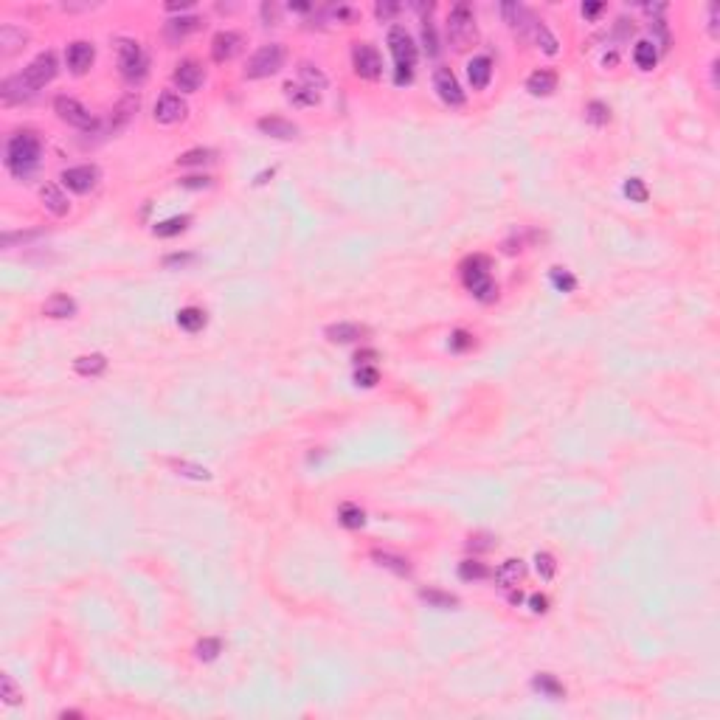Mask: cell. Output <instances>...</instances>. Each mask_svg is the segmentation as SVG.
Here are the masks:
<instances>
[{"instance_id":"6da1fadb","label":"cell","mask_w":720,"mask_h":720,"mask_svg":"<svg viewBox=\"0 0 720 720\" xmlns=\"http://www.w3.org/2000/svg\"><path fill=\"white\" fill-rule=\"evenodd\" d=\"M40 155H42V143L40 138L26 130V132H17L9 138L6 143V169L15 175V178H29L37 164H40Z\"/></svg>"},{"instance_id":"7a4b0ae2","label":"cell","mask_w":720,"mask_h":720,"mask_svg":"<svg viewBox=\"0 0 720 720\" xmlns=\"http://www.w3.org/2000/svg\"><path fill=\"white\" fill-rule=\"evenodd\" d=\"M462 279H464V287L478 299V302H495L498 296V287L495 281L490 279V259L476 253L470 259L462 262Z\"/></svg>"},{"instance_id":"3957f363","label":"cell","mask_w":720,"mask_h":720,"mask_svg":"<svg viewBox=\"0 0 720 720\" xmlns=\"http://www.w3.org/2000/svg\"><path fill=\"white\" fill-rule=\"evenodd\" d=\"M448 37L453 42V48H467L476 42L478 31H476V17H473V9L467 3H456L448 15Z\"/></svg>"},{"instance_id":"277c9868","label":"cell","mask_w":720,"mask_h":720,"mask_svg":"<svg viewBox=\"0 0 720 720\" xmlns=\"http://www.w3.org/2000/svg\"><path fill=\"white\" fill-rule=\"evenodd\" d=\"M281 65H284V48H281L279 42H270V45H262V48L248 59L245 77H248V79H265V77L279 74Z\"/></svg>"},{"instance_id":"5b68a950","label":"cell","mask_w":720,"mask_h":720,"mask_svg":"<svg viewBox=\"0 0 720 720\" xmlns=\"http://www.w3.org/2000/svg\"><path fill=\"white\" fill-rule=\"evenodd\" d=\"M147 65H150L147 54H143V48L138 42H132V40L118 42V68L127 82H141L147 77Z\"/></svg>"},{"instance_id":"8992f818","label":"cell","mask_w":720,"mask_h":720,"mask_svg":"<svg viewBox=\"0 0 720 720\" xmlns=\"http://www.w3.org/2000/svg\"><path fill=\"white\" fill-rule=\"evenodd\" d=\"M352 65L360 79H380L383 77V56L369 42H354L352 45Z\"/></svg>"},{"instance_id":"52a82bcc","label":"cell","mask_w":720,"mask_h":720,"mask_svg":"<svg viewBox=\"0 0 720 720\" xmlns=\"http://www.w3.org/2000/svg\"><path fill=\"white\" fill-rule=\"evenodd\" d=\"M54 77H56V56H54L51 51H45V54L34 56V59L29 62V68L20 74V79H23V85H26L29 91H40V88H45Z\"/></svg>"},{"instance_id":"ba28073f","label":"cell","mask_w":720,"mask_h":720,"mask_svg":"<svg viewBox=\"0 0 720 720\" xmlns=\"http://www.w3.org/2000/svg\"><path fill=\"white\" fill-rule=\"evenodd\" d=\"M54 113H56L65 124H70V127H79V130L96 127V118L91 116V110H88L82 102L70 99V96H56V99H54Z\"/></svg>"},{"instance_id":"9c48e42d","label":"cell","mask_w":720,"mask_h":720,"mask_svg":"<svg viewBox=\"0 0 720 720\" xmlns=\"http://www.w3.org/2000/svg\"><path fill=\"white\" fill-rule=\"evenodd\" d=\"M389 48H391V54H394L397 68H414V62H416V45H414L411 34H408L402 26H391V29H389Z\"/></svg>"},{"instance_id":"30bf717a","label":"cell","mask_w":720,"mask_h":720,"mask_svg":"<svg viewBox=\"0 0 720 720\" xmlns=\"http://www.w3.org/2000/svg\"><path fill=\"white\" fill-rule=\"evenodd\" d=\"M99 178H102L99 166H88V164H85V166H70V169H65L59 180H62L70 191H77V194H88L91 189H96Z\"/></svg>"},{"instance_id":"8fae6325","label":"cell","mask_w":720,"mask_h":720,"mask_svg":"<svg viewBox=\"0 0 720 720\" xmlns=\"http://www.w3.org/2000/svg\"><path fill=\"white\" fill-rule=\"evenodd\" d=\"M434 88H437V93H439V99H442L445 104H451V107L464 104V91H462V85H459V79L453 77L451 68H437Z\"/></svg>"},{"instance_id":"7c38bea8","label":"cell","mask_w":720,"mask_h":720,"mask_svg":"<svg viewBox=\"0 0 720 720\" xmlns=\"http://www.w3.org/2000/svg\"><path fill=\"white\" fill-rule=\"evenodd\" d=\"M186 102L178 96V93H172V91H166V93H161V99L155 102V121L158 124H178V121H183L186 118Z\"/></svg>"},{"instance_id":"4fadbf2b","label":"cell","mask_w":720,"mask_h":720,"mask_svg":"<svg viewBox=\"0 0 720 720\" xmlns=\"http://www.w3.org/2000/svg\"><path fill=\"white\" fill-rule=\"evenodd\" d=\"M203 79H205V70H203V65H197L194 59H183V62L175 68V74H172L175 88L183 91V93H194V91L203 85Z\"/></svg>"},{"instance_id":"5bb4252c","label":"cell","mask_w":720,"mask_h":720,"mask_svg":"<svg viewBox=\"0 0 720 720\" xmlns=\"http://www.w3.org/2000/svg\"><path fill=\"white\" fill-rule=\"evenodd\" d=\"M93 59H96V48H93V42H85V40L70 42L68 51H65V62L70 68V74H77V77L85 74V70L93 65Z\"/></svg>"},{"instance_id":"9a60e30c","label":"cell","mask_w":720,"mask_h":720,"mask_svg":"<svg viewBox=\"0 0 720 720\" xmlns=\"http://www.w3.org/2000/svg\"><path fill=\"white\" fill-rule=\"evenodd\" d=\"M240 48H242V34H237V31H220V34H214V40H211V56H214V62H228V59H234V56L240 54Z\"/></svg>"},{"instance_id":"2e32d148","label":"cell","mask_w":720,"mask_h":720,"mask_svg":"<svg viewBox=\"0 0 720 720\" xmlns=\"http://www.w3.org/2000/svg\"><path fill=\"white\" fill-rule=\"evenodd\" d=\"M265 135H270V138H279V141H290V138H296L299 135V127L293 124V121H287V118H279V116H265V118H259V124H256Z\"/></svg>"},{"instance_id":"e0dca14e","label":"cell","mask_w":720,"mask_h":720,"mask_svg":"<svg viewBox=\"0 0 720 720\" xmlns=\"http://www.w3.org/2000/svg\"><path fill=\"white\" fill-rule=\"evenodd\" d=\"M467 77H470L473 91H484L490 85V77H492V59L490 56H473L467 62Z\"/></svg>"},{"instance_id":"ac0fdd59","label":"cell","mask_w":720,"mask_h":720,"mask_svg":"<svg viewBox=\"0 0 720 720\" xmlns=\"http://www.w3.org/2000/svg\"><path fill=\"white\" fill-rule=\"evenodd\" d=\"M524 577H526L524 560H507V563H501V568L495 571V583H498L501 588H515Z\"/></svg>"},{"instance_id":"d6986e66","label":"cell","mask_w":720,"mask_h":720,"mask_svg":"<svg viewBox=\"0 0 720 720\" xmlns=\"http://www.w3.org/2000/svg\"><path fill=\"white\" fill-rule=\"evenodd\" d=\"M138 104H141V99H138L135 93L124 96V99H121V102L113 107V116H110V130H113V132L124 130V127L130 124V118L138 113Z\"/></svg>"},{"instance_id":"ffe728a7","label":"cell","mask_w":720,"mask_h":720,"mask_svg":"<svg viewBox=\"0 0 720 720\" xmlns=\"http://www.w3.org/2000/svg\"><path fill=\"white\" fill-rule=\"evenodd\" d=\"M42 313H45L48 318H74V315H77V302L70 299V296H65V293H56V296H51V299L45 302Z\"/></svg>"},{"instance_id":"44dd1931","label":"cell","mask_w":720,"mask_h":720,"mask_svg":"<svg viewBox=\"0 0 720 720\" xmlns=\"http://www.w3.org/2000/svg\"><path fill=\"white\" fill-rule=\"evenodd\" d=\"M554 88H557L554 70H535V74L526 79V91L532 96H549V93H554Z\"/></svg>"},{"instance_id":"7402d4cb","label":"cell","mask_w":720,"mask_h":720,"mask_svg":"<svg viewBox=\"0 0 720 720\" xmlns=\"http://www.w3.org/2000/svg\"><path fill=\"white\" fill-rule=\"evenodd\" d=\"M369 329L360 327V324H332L327 327V338L332 343H352V341H360Z\"/></svg>"},{"instance_id":"603a6c76","label":"cell","mask_w":720,"mask_h":720,"mask_svg":"<svg viewBox=\"0 0 720 720\" xmlns=\"http://www.w3.org/2000/svg\"><path fill=\"white\" fill-rule=\"evenodd\" d=\"M40 200H42V205L51 211V214H56V217H65L68 214V200H65V194L54 186V183H45L42 189H40Z\"/></svg>"},{"instance_id":"cb8c5ba5","label":"cell","mask_w":720,"mask_h":720,"mask_svg":"<svg viewBox=\"0 0 720 720\" xmlns=\"http://www.w3.org/2000/svg\"><path fill=\"white\" fill-rule=\"evenodd\" d=\"M501 15L507 17V23H510V29H512V31H521V34H526V31H529L532 15H529L521 3H503V6H501Z\"/></svg>"},{"instance_id":"d4e9b609","label":"cell","mask_w":720,"mask_h":720,"mask_svg":"<svg viewBox=\"0 0 720 720\" xmlns=\"http://www.w3.org/2000/svg\"><path fill=\"white\" fill-rule=\"evenodd\" d=\"M74 369L82 375V377H99L104 369H107V357L93 352V354H82L74 360Z\"/></svg>"},{"instance_id":"484cf974","label":"cell","mask_w":720,"mask_h":720,"mask_svg":"<svg viewBox=\"0 0 720 720\" xmlns=\"http://www.w3.org/2000/svg\"><path fill=\"white\" fill-rule=\"evenodd\" d=\"M526 34H529V37H532V40H535V42H538V45H540L546 54H551V56H554V54L560 51V42H557V37H554V34H551V31H549V29H546L540 20H535V17H532V23H529V31H526Z\"/></svg>"},{"instance_id":"4316f807","label":"cell","mask_w":720,"mask_h":720,"mask_svg":"<svg viewBox=\"0 0 720 720\" xmlns=\"http://www.w3.org/2000/svg\"><path fill=\"white\" fill-rule=\"evenodd\" d=\"M633 62H636V68H641V70H653L656 62H659V48H656V42H650V40L636 42V48H633Z\"/></svg>"},{"instance_id":"83f0119b","label":"cell","mask_w":720,"mask_h":720,"mask_svg":"<svg viewBox=\"0 0 720 720\" xmlns=\"http://www.w3.org/2000/svg\"><path fill=\"white\" fill-rule=\"evenodd\" d=\"M23 42H26V31H20V29H15V26H3V29H0V54H3V56L17 54V51L23 48Z\"/></svg>"},{"instance_id":"f1b7e54d","label":"cell","mask_w":720,"mask_h":720,"mask_svg":"<svg viewBox=\"0 0 720 720\" xmlns=\"http://www.w3.org/2000/svg\"><path fill=\"white\" fill-rule=\"evenodd\" d=\"M31 96H34V91H29V88L23 85V79H20V77L6 79V82H3V88H0V99H3V104H15V102L31 99Z\"/></svg>"},{"instance_id":"f546056e","label":"cell","mask_w":720,"mask_h":720,"mask_svg":"<svg viewBox=\"0 0 720 720\" xmlns=\"http://www.w3.org/2000/svg\"><path fill=\"white\" fill-rule=\"evenodd\" d=\"M284 91H287V99H290L293 104H299V107H313V104H318V91H313V88H307V85H284Z\"/></svg>"},{"instance_id":"4dcf8cb0","label":"cell","mask_w":720,"mask_h":720,"mask_svg":"<svg viewBox=\"0 0 720 720\" xmlns=\"http://www.w3.org/2000/svg\"><path fill=\"white\" fill-rule=\"evenodd\" d=\"M372 557H375V563H377V565L391 568L394 574H400V577H408V574H411V563H408L405 557H400V554H391V551H375Z\"/></svg>"},{"instance_id":"1f68e13d","label":"cell","mask_w":720,"mask_h":720,"mask_svg":"<svg viewBox=\"0 0 720 720\" xmlns=\"http://www.w3.org/2000/svg\"><path fill=\"white\" fill-rule=\"evenodd\" d=\"M532 687H535L538 692H543L546 698H551V701H557V698H563V695H565L563 684H560L554 675H549V673H540V675H535V678H532Z\"/></svg>"},{"instance_id":"d6a6232c","label":"cell","mask_w":720,"mask_h":720,"mask_svg":"<svg viewBox=\"0 0 720 720\" xmlns=\"http://www.w3.org/2000/svg\"><path fill=\"white\" fill-rule=\"evenodd\" d=\"M178 324H180V329H186V332H200V329L205 327V313L197 310V307H183V310L178 313Z\"/></svg>"},{"instance_id":"836d02e7","label":"cell","mask_w":720,"mask_h":720,"mask_svg":"<svg viewBox=\"0 0 720 720\" xmlns=\"http://www.w3.org/2000/svg\"><path fill=\"white\" fill-rule=\"evenodd\" d=\"M419 597H422L430 608H442V611L459 605V600H456L453 594H445V591H437V588H425V591H419Z\"/></svg>"},{"instance_id":"e575fe53","label":"cell","mask_w":720,"mask_h":720,"mask_svg":"<svg viewBox=\"0 0 720 720\" xmlns=\"http://www.w3.org/2000/svg\"><path fill=\"white\" fill-rule=\"evenodd\" d=\"M338 521L346 529H360L366 524V515H363V510H360V507H354V503H343L341 512H338Z\"/></svg>"},{"instance_id":"d590c367","label":"cell","mask_w":720,"mask_h":720,"mask_svg":"<svg viewBox=\"0 0 720 720\" xmlns=\"http://www.w3.org/2000/svg\"><path fill=\"white\" fill-rule=\"evenodd\" d=\"M214 158H217V152H214V150H203V147H197V150L183 152V155L178 158V164H180V166H203V164H211Z\"/></svg>"},{"instance_id":"8d00e7d4","label":"cell","mask_w":720,"mask_h":720,"mask_svg":"<svg viewBox=\"0 0 720 720\" xmlns=\"http://www.w3.org/2000/svg\"><path fill=\"white\" fill-rule=\"evenodd\" d=\"M459 577H462V580H467V583H470V580L476 583V580H487V577H490V571H487V565H484V563H478V560H464V563L459 565Z\"/></svg>"},{"instance_id":"74e56055","label":"cell","mask_w":720,"mask_h":720,"mask_svg":"<svg viewBox=\"0 0 720 720\" xmlns=\"http://www.w3.org/2000/svg\"><path fill=\"white\" fill-rule=\"evenodd\" d=\"M299 74H302V79H304V85H307V88H313V91H324V88H327V77L321 74L318 68H313V65L302 62Z\"/></svg>"},{"instance_id":"f35d334b","label":"cell","mask_w":720,"mask_h":720,"mask_svg":"<svg viewBox=\"0 0 720 720\" xmlns=\"http://www.w3.org/2000/svg\"><path fill=\"white\" fill-rule=\"evenodd\" d=\"M197 17H178V20H169L166 23V34L172 37V40H178V37H186L189 31H194L197 29Z\"/></svg>"},{"instance_id":"ab89813d","label":"cell","mask_w":720,"mask_h":720,"mask_svg":"<svg viewBox=\"0 0 720 720\" xmlns=\"http://www.w3.org/2000/svg\"><path fill=\"white\" fill-rule=\"evenodd\" d=\"M220 650H223L220 639H203V641H197V647H194L197 659H203V662H214V659L220 656Z\"/></svg>"},{"instance_id":"60d3db41","label":"cell","mask_w":720,"mask_h":720,"mask_svg":"<svg viewBox=\"0 0 720 720\" xmlns=\"http://www.w3.org/2000/svg\"><path fill=\"white\" fill-rule=\"evenodd\" d=\"M186 226H189V217H172V220L158 223L152 231H155V237H175V234H180Z\"/></svg>"},{"instance_id":"b9f144b4","label":"cell","mask_w":720,"mask_h":720,"mask_svg":"<svg viewBox=\"0 0 720 720\" xmlns=\"http://www.w3.org/2000/svg\"><path fill=\"white\" fill-rule=\"evenodd\" d=\"M422 42H425V51L428 56H437L439 54V40H437V29L428 17L422 20Z\"/></svg>"},{"instance_id":"7bdbcfd3","label":"cell","mask_w":720,"mask_h":720,"mask_svg":"<svg viewBox=\"0 0 720 720\" xmlns=\"http://www.w3.org/2000/svg\"><path fill=\"white\" fill-rule=\"evenodd\" d=\"M551 284L557 287V290H563V293H571L574 287H577V279H574L568 270H563V267H551Z\"/></svg>"},{"instance_id":"ee69618b","label":"cell","mask_w":720,"mask_h":720,"mask_svg":"<svg viewBox=\"0 0 720 720\" xmlns=\"http://www.w3.org/2000/svg\"><path fill=\"white\" fill-rule=\"evenodd\" d=\"M180 476H189V478H200V481H205V478H211V473L205 470V467H200V464H189V462H178V459H172L169 462Z\"/></svg>"},{"instance_id":"f6af8a7d","label":"cell","mask_w":720,"mask_h":720,"mask_svg":"<svg viewBox=\"0 0 720 720\" xmlns=\"http://www.w3.org/2000/svg\"><path fill=\"white\" fill-rule=\"evenodd\" d=\"M535 568H538V574H540L543 580H551V577H554L557 563H554V557H551L549 551H540V554L535 557Z\"/></svg>"},{"instance_id":"bcb514c9","label":"cell","mask_w":720,"mask_h":720,"mask_svg":"<svg viewBox=\"0 0 720 720\" xmlns=\"http://www.w3.org/2000/svg\"><path fill=\"white\" fill-rule=\"evenodd\" d=\"M625 194H627L633 203H647V186H644V180H639V178L625 180Z\"/></svg>"},{"instance_id":"7dc6e473","label":"cell","mask_w":720,"mask_h":720,"mask_svg":"<svg viewBox=\"0 0 720 720\" xmlns=\"http://www.w3.org/2000/svg\"><path fill=\"white\" fill-rule=\"evenodd\" d=\"M377 380H380V372H377L375 366H360V369L354 372V383H357V386H363V389L377 386Z\"/></svg>"},{"instance_id":"c3c4849f","label":"cell","mask_w":720,"mask_h":720,"mask_svg":"<svg viewBox=\"0 0 720 720\" xmlns=\"http://www.w3.org/2000/svg\"><path fill=\"white\" fill-rule=\"evenodd\" d=\"M0 687H3V701L9 703V706H15V703H20V692H17V687L12 684V678L9 675H0Z\"/></svg>"},{"instance_id":"681fc988","label":"cell","mask_w":720,"mask_h":720,"mask_svg":"<svg viewBox=\"0 0 720 720\" xmlns=\"http://www.w3.org/2000/svg\"><path fill=\"white\" fill-rule=\"evenodd\" d=\"M476 341H473V335H467V332H453V338H451V349L453 352H464V349H470Z\"/></svg>"},{"instance_id":"f907efd6","label":"cell","mask_w":720,"mask_h":720,"mask_svg":"<svg viewBox=\"0 0 720 720\" xmlns=\"http://www.w3.org/2000/svg\"><path fill=\"white\" fill-rule=\"evenodd\" d=\"M588 118H591L594 124H605V121H608V107H605L602 102H591V104H588Z\"/></svg>"},{"instance_id":"816d5d0a","label":"cell","mask_w":720,"mask_h":720,"mask_svg":"<svg viewBox=\"0 0 720 720\" xmlns=\"http://www.w3.org/2000/svg\"><path fill=\"white\" fill-rule=\"evenodd\" d=\"M397 9H400L397 3H377V9H375V12H377V17H380V20H389V17H394V15H397Z\"/></svg>"},{"instance_id":"f5cc1de1","label":"cell","mask_w":720,"mask_h":720,"mask_svg":"<svg viewBox=\"0 0 720 720\" xmlns=\"http://www.w3.org/2000/svg\"><path fill=\"white\" fill-rule=\"evenodd\" d=\"M208 183H211V178H205V175L203 178H183L180 180V186H186V189H205Z\"/></svg>"},{"instance_id":"db71d44e","label":"cell","mask_w":720,"mask_h":720,"mask_svg":"<svg viewBox=\"0 0 720 720\" xmlns=\"http://www.w3.org/2000/svg\"><path fill=\"white\" fill-rule=\"evenodd\" d=\"M529 605H532V611H535V613H546L549 600H546V597H540V594H532V597H529Z\"/></svg>"},{"instance_id":"11a10c76","label":"cell","mask_w":720,"mask_h":720,"mask_svg":"<svg viewBox=\"0 0 720 720\" xmlns=\"http://www.w3.org/2000/svg\"><path fill=\"white\" fill-rule=\"evenodd\" d=\"M411 79H414V68H397V74H394L397 85H408Z\"/></svg>"},{"instance_id":"9f6ffc18","label":"cell","mask_w":720,"mask_h":720,"mask_svg":"<svg viewBox=\"0 0 720 720\" xmlns=\"http://www.w3.org/2000/svg\"><path fill=\"white\" fill-rule=\"evenodd\" d=\"M490 538L487 535H476V538H470V549H492L495 543H487Z\"/></svg>"},{"instance_id":"6f0895ef","label":"cell","mask_w":720,"mask_h":720,"mask_svg":"<svg viewBox=\"0 0 720 720\" xmlns=\"http://www.w3.org/2000/svg\"><path fill=\"white\" fill-rule=\"evenodd\" d=\"M602 12V3H583V15L586 17H597Z\"/></svg>"},{"instance_id":"680465c9","label":"cell","mask_w":720,"mask_h":720,"mask_svg":"<svg viewBox=\"0 0 720 720\" xmlns=\"http://www.w3.org/2000/svg\"><path fill=\"white\" fill-rule=\"evenodd\" d=\"M194 256H189V253H183V256H166V267H172V265H186V262H191Z\"/></svg>"},{"instance_id":"91938a15","label":"cell","mask_w":720,"mask_h":720,"mask_svg":"<svg viewBox=\"0 0 720 720\" xmlns=\"http://www.w3.org/2000/svg\"><path fill=\"white\" fill-rule=\"evenodd\" d=\"M709 29H712V34H717V6L709 9Z\"/></svg>"},{"instance_id":"94428289","label":"cell","mask_w":720,"mask_h":720,"mask_svg":"<svg viewBox=\"0 0 720 720\" xmlns=\"http://www.w3.org/2000/svg\"><path fill=\"white\" fill-rule=\"evenodd\" d=\"M191 6H194L191 0H183V3H169L166 9H169V12H178V9H191Z\"/></svg>"},{"instance_id":"6125c7cd","label":"cell","mask_w":720,"mask_h":720,"mask_svg":"<svg viewBox=\"0 0 720 720\" xmlns=\"http://www.w3.org/2000/svg\"><path fill=\"white\" fill-rule=\"evenodd\" d=\"M290 9H296V12H307V9H310V6H307V3H293V6H290Z\"/></svg>"}]
</instances>
